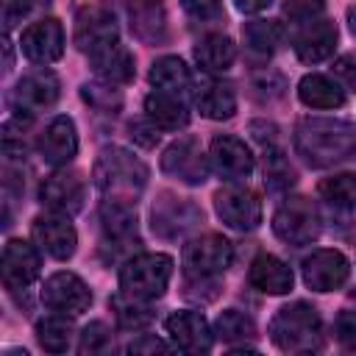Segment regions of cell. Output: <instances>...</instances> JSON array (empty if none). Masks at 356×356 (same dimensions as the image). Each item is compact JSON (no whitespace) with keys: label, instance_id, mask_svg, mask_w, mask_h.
<instances>
[{"label":"cell","instance_id":"cell-14","mask_svg":"<svg viewBox=\"0 0 356 356\" xmlns=\"http://www.w3.org/2000/svg\"><path fill=\"white\" fill-rule=\"evenodd\" d=\"M75 47L83 53H95L111 42H117V19L103 6H86L75 17Z\"/></svg>","mask_w":356,"mask_h":356},{"label":"cell","instance_id":"cell-5","mask_svg":"<svg viewBox=\"0 0 356 356\" xmlns=\"http://www.w3.org/2000/svg\"><path fill=\"white\" fill-rule=\"evenodd\" d=\"M273 231L286 245H312L323 231L320 211L309 197H286L273 214Z\"/></svg>","mask_w":356,"mask_h":356},{"label":"cell","instance_id":"cell-13","mask_svg":"<svg viewBox=\"0 0 356 356\" xmlns=\"http://www.w3.org/2000/svg\"><path fill=\"white\" fill-rule=\"evenodd\" d=\"M39 197L47 209L58 211V214H78L83 209L86 200V184L78 172L72 170H58L53 175H47L39 186Z\"/></svg>","mask_w":356,"mask_h":356},{"label":"cell","instance_id":"cell-17","mask_svg":"<svg viewBox=\"0 0 356 356\" xmlns=\"http://www.w3.org/2000/svg\"><path fill=\"white\" fill-rule=\"evenodd\" d=\"M350 275V264L339 250H314L303 259V284L314 292H334Z\"/></svg>","mask_w":356,"mask_h":356},{"label":"cell","instance_id":"cell-11","mask_svg":"<svg viewBox=\"0 0 356 356\" xmlns=\"http://www.w3.org/2000/svg\"><path fill=\"white\" fill-rule=\"evenodd\" d=\"M217 217L234 231H253L261 222V200L248 186H225L214 195Z\"/></svg>","mask_w":356,"mask_h":356},{"label":"cell","instance_id":"cell-44","mask_svg":"<svg viewBox=\"0 0 356 356\" xmlns=\"http://www.w3.org/2000/svg\"><path fill=\"white\" fill-rule=\"evenodd\" d=\"M131 139L139 142L142 147H156V142H159V128H156L150 120H136V122H131Z\"/></svg>","mask_w":356,"mask_h":356},{"label":"cell","instance_id":"cell-34","mask_svg":"<svg viewBox=\"0 0 356 356\" xmlns=\"http://www.w3.org/2000/svg\"><path fill=\"white\" fill-rule=\"evenodd\" d=\"M36 339L47 353H64L72 342V323L67 317H44L36 323Z\"/></svg>","mask_w":356,"mask_h":356},{"label":"cell","instance_id":"cell-32","mask_svg":"<svg viewBox=\"0 0 356 356\" xmlns=\"http://www.w3.org/2000/svg\"><path fill=\"white\" fill-rule=\"evenodd\" d=\"M281 36H284V31L273 19H253V22H245V28H242V39H245L248 50L256 56L275 53V47L281 44Z\"/></svg>","mask_w":356,"mask_h":356},{"label":"cell","instance_id":"cell-16","mask_svg":"<svg viewBox=\"0 0 356 356\" xmlns=\"http://www.w3.org/2000/svg\"><path fill=\"white\" fill-rule=\"evenodd\" d=\"M19 47L25 53V58L36 61V64H50L56 58H61L64 53V28L58 19L53 17H42L36 22H31L22 31Z\"/></svg>","mask_w":356,"mask_h":356},{"label":"cell","instance_id":"cell-37","mask_svg":"<svg viewBox=\"0 0 356 356\" xmlns=\"http://www.w3.org/2000/svg\"><path fill=\"white\" fill-rule=\"evenodd\" d=\"M264 184L270 189H286L295 184V170L284 159V150H264Z\"/></svg>","mask_w":356,"mask_h":356},{"label":"cell","instance_id":"cell-29","mask_svg":"<svg viewBox=\"0 0 356 356\" xmlns=\"http://www.w3.org/2000/svg\"><path fill=\"white\" fill-rule=\"evenodd\" d=\"M298 97L303 106L309 108H339L345 103V92L339 89V83L328 75H306L298 83Z\"/></svg>","mask_w":356,"mask_h":356},{"label":"cell","instance_id":"cell-21","mask_svg":"<svg viewBox=\"0 0 356 356\" xmlns=\"http://www.w3.org/2000/svg\"><path fill=\"white\" fill-rule=\"evenodd\" d=\"M39 153L47 164L61 167L67 161L75 159L78 153V134H75V122L70 117H56L47 122V128L39 136Z\"/></svg>","mask_w":356,"mask_h":356},{"label":"cell","instance_id":"cell-18","mask_svg":"<svg viewBox=\"0 0 356 356\" xmlns=\"http://www.w3.org/2000/svg\"><path fill=\"white\" fill-rule=\"evenodd\" d=\"M0 267H3V284H6V289L17 292V289H25L28 284L36 281L39 267H42V259H39V253H36V248L31 242H25V239H8L6 248H3Z\"/></svg>","mask_w":356,"mask_h":356},{"label":"cell","instance_id":"cell-9","mask_svg":"<svg viewBox=\"0 0 356 356\" xmlns=\"http://www.w3.org/2000/svg\"><path fill=\"white\" fill-rule=\"evenodd\" d=\"M150 220H153V231L164 239H178L184 234H189L197 222H203V211L186 200V197H175L170 192L159 195V200L153 203V211H150Z\"/></svg>","mask_w":356,"mask_h":356},{"label":"cell","instance_id":"cell-43","mask_svg":"<svg viewBox=\"0 0 356 356\" xmlns=\"http://www.w3.org/2000/svg\"><path fill=\"white\" fill-rule=\"evenodd\" d=\"M334 75H337L348 89L356 92V53H345V56H339V58L334 61Z\"/></svg>","mask_w":356,"mask_h":356},{"label":"cell","instance_id":"cell-47","mask_svg":"<svg viewBox=\"0 0 356 356\" xmlns=\"http://www.w3.org/2000/svg\"><path fill=\"white\" fill-rule=\"evenodd\" d=\"M348 28H350V33L356 36V6L348 8Z\"/></svg>","mask_w":356,"mask_h":356},{"label":"cell","instance_id":"cell-46","mask_svg":"<svg viewBox=\"0 0 356 356\" xmlns=\"http://www.w3.org/2000/svg\"><path fill=\"white\" fill-rule=\"evenodd\" d=\"M273 0H234V6L242 11V14H256V11H264Z\"/></svg>","mask_w":356,"mask_h":356},{"label":"cell","instance_id":"cell-26","mask_svg":"<svg viewBox=\"0 0 356 356\" xmlns=\"http://www.w3.org/2000/svg\"><path fill=\"white\" fill-rule=\"evenodd\" d=\"M145 114L159 131H178V128H186V122H189L184 97L161 92V89H153L145 97Z\"/></svg>","mask_w":356,"mask_h":356},{"label":"cell","instance_id":"cell-1","mask_svg":"<svg viewBox=\"0 0 356 356\" xmlns=\"http://www.w3.org/2000/svg\"><path fill=\"white\" fill-rule=\"evenodd\" d=\"M292 142L309 167H331L356 153V125L337 117H306L295 125Z\"/></svg>","mask_w":356,"mask_h":356},{"label":"cell","instance_id":"cell-42","mask_svg":"<svg viewBox=\"0 0 356 356\" xmlns=\"http://www.w3.org/2000/svg\"><path fill=\"white\" fill-rule=\"evenodd\" d=\"M181 6L195 19H214V17H220V0H181Z\"/></svg>","mask_w":356,"mask_h":356},{"label":"cell","instance_id":"cell-24","mask_svg":"<svg viewBox=\"0 0 356 356\" xmlns=\"http://www.w3.org/2000/svg\"><path fill=\"white\" fill-rule=\"evenodd\" d=\"M100 225H103L106 242H114L117 248L139 245L134 203H125V200H103V206H100Z\"/></svg>","mask_w":356,"mask_h":356},{"label":"cell","instance_id":"cell-39","mask_svg":"<svg viewBox=\"0 0 356 356\" xmlns=\"http://www.w3.org/2000/svg\"><path fill=\"white\" fill-rule=\"evenodd\" d=\"M334 339L342 348L356 350V309H348V312L337 314V320H334Z\"/></svg>","mask_w":356,"mask_h":356},{"label":"cell","instance_id":"cell-22","mask_svg":"<svg viewBox=\"0 0 356 356\" xmlns=\"http://www.w3.org/2000/svg\"><path fill=\"white\" fill-rule=\"evenodd\" d=\"M192 97L197 111L209 120H228L236 111V92L220 78H200L192 86Z\"/></svg>","mask_w":356,"mask_h":356},{"label":"cell","instance_id":"cell-31","mask_svg":"<svg viewBox=\"0 0 356 356\" xmlns=\"http://www.w3.org/2000/svg\"><path fill=\"white\" fill-rule=\"evenodd\" d=\"M111 312H114L120 328H125V331H136V328H145L153 323V309L142 298H134L128 292H117L111 298Z\"/></svg>","mask_w":356,"mask_h":356},{"label":"cell","instance_id":"cell-40","mask_svg":"<svg viewBox=\"0 0 356 356\" xmlns=\"http://www.w3.org/2000/svg\"><path fill=\"white\" fill-rule=\"evenodd\" d=\"M284 14L289 17V25L292 22H303L309 17L323 14V0H286Z\"/></svg>","mask_w":356,"mask_h":356},{"label":"cell","instance_id":"cell-27","mask_svg":"<svg viewBox=\"0 0 356 356\" xmlns=\"http://www.w3.org/2000/svg\"><path fill=\"white\" fill-rule=\"evenodd\" d=\"M128 8L131 31L145 42H161L167 36V17L161 0H122Z\"/></svg>","mask_w":356,"mask_h":356},{"label":"cell","instance_id":"cell-35","mask_svg":"<svg viewBox=\"0 0 356 356\" xmlns=\"http://www.w3.org/2000/svg\"><path fill=\"white\" fill-rule=\"evenodd\" d=\"M214 334L222 339V342H236V339H253L256 337V323L245 314V312H236V309H225L217 323H214Z\"/></svg>","mask_w":356,"mask_h":356},{"label":"cell","instance_id":"cell-36","mask_svg":"<svg viewBox=\"0 0 356 356\" xmlns=\"http://www.w3.org/2000/svg\"><path fill=\"white\" fill-rule=\"evenodd\" d=\"M81 97L103 114H117L122 108V92L114 89V83L108 81H95V83H83L81 86Z\"/></svg>","mask_w":356,"mask_h":356},{"label":"cell","instance_id":"cell-4","mask_svg":"<svg viewBox=\"0 0 356 356\" xmlns=\"http://www.w3.org/2000/svg\"><path fill=\"white\" fill-rule=\"evenodd\" d=\"M170 278H172V259L167 253H139L122 264L120 289L134 298L153 300L167 292Z\"/></svg>","mask_w":356,"mask_h":356},{"label":"cell","instance_id":"cell-38","mask_svg":"<svg viewBox=\"0 0 356 356\" xmlns=\"http://www.w3.org/2000/svg\"><path fill=\"white\" fill-rule=\"evenodd\" d=\"M108 342H111V334H108V328H106V323H100V320H95V323H89L86 328H83V334H81V345H78V350L86 356V353H103L106 348H108Z\"/></svg>","mask_w":356,"mask_h":356},{"label":"cell","instance_id":"cell-7","mask_svg":"<svg viewBox=\"0 0 356 356\" xmlns=\"http://www.w3.org/2000/svg\"><path fill=\"white\" fill-rule=\"evenodd\" d=\"M289 39H292V47H295L300 61L317 64V61H323V58H328L334 53V47H337V25L325 14H317V17H309L303 22H292Z\"/></svg>","mask_w":356,"mask_h":356},{"label":"cell","instance_id":"cell-23","mask_svg":"<svg viewBox=\"0 0 356 356\" xmlns=\"http://www.w3.org/2000/svg\"><path fill=\"white\" fill-rule=\"evenodd\" d=\"M89 67L100 81H108V83H128L136 75L134 53L120 42H111V44L89 53Z\"/></svg>","mask_w":356,"mask_h":356},{"label":"cell","instance_id":"cell-20","mask_svg":"<svg viewBox=\"0 0 356 356\" xmlns=\"http://www.w3.org/2000/svg\"><path fill=\"white\" fill-rule=\"evenodd\" d=\"M170 339L175 342V348H181L184 353H206L211 350V328H209V320L200 314V312H192V309H181V312H172L164 323Z\"/></svg>","mask_w":356,"mask_h":356},{"label":"cell","instance_id":"cell-10","mask_svg":"<svg viewBox=\"0 0 356 356\" xmlns=\"http://www.w3.org/2000/svg\"><path fill=\"white\" fill-rule=\"evenodd\" d=\"M42 303L58 314H83L92 306V289L75 273H53L42 286Z\"/></svg>","mask_w":356,"mask_h":356},{"label":"cell","instance_id":"cell-33","mask_svg":"<svg viewBox=\"0 0 356 356\" xmlns=\"http://www.w3.org/2000/svg\"><path fill=\"white\" fill-rule=\"evenodd\" d=\"M320 197L331 203L334 209H356V175L353 172H339L328 175L320 181Z\"/></svg>","mask_w":356,"mask_h":356},{"label":"cell","instance_id":"cell-28","mask_svg":"<svg viewBox=\"0 0 356 356\" xmlns=\"http://www.w3.org/2000/svg\"><path fill=\"white\" fill-rule=\"evenodd\" d=\"M150 83L161 92H170V95H178L184 97L186 92H192V72L189 67L178 58V56H161L153 61L150 72H147Z\"/></svg>","mask_w":356,"mask_h":356},{"label":"cell","instance_id":"cell-45","mask_svg":"<svg viewBox=\"0 0 356 356\" xmlns=\"http://www.w3.org/2000/svg\"><path fill=\"white\" fill-rule=\"evenodd\" d=\"M164 350H167V345L156 337H139L128 345V353H164Z\"/></svg>","mask_w":356,"mask_h":356},{"label":"cell","instance_id":"cell-19","mask_svg":"<svg viewBox=\"0 0 356 356\" xmlns=\"http://www.w3.org/2000/svg\"><path fill=\"white\" fill-rule=\"evenodd\" d=\"M31 234H33V242H36L47 256H53V259H58V261L70 259V256L75 253V248H78V234H75L72 222L67 220V214H58V211H56V214L36 217Z\"/></svg>","mask_w":356,"mask_h":356},{"label":"cell","instance_id":"cell-6","mask_svg":"<svg viewBox=\"0 0 356 356\" xmlns=\"http://www.w3.org/2000/svg\"><path fill=\"white\" fill-rule=\"evenodd\" d=\"M231 261H234V245L220 234L195 236L181 250L184 273L195 281H206V278L225 273L231 267Z\"/></svg>","mask_w":356,"mask_h":356},{"label":"cell","instance_id":"cell-25","mask_svg":"<svg viewBox=\"0 0 356 356\" xmlns=\"http://www.w3.org/2000/svg\"><path fill=\"white\" fill-rule=\"evenodd\" d=\"M248 281L250 286H256L259 292H267V295H286L292 289V270L278 259V256H270V253H261L253 259L250 270H248Z\"/></svg>","mask_w":356,"mask_h":356},{"label":"cell","instance_id":"cell-2","mask_svg":"<svg viewBox=\"0 0 356 356\" xmlns=\"http://www.w3.org/2000/svg\"><path fill=\"white\" fill-rule=\"evenodd\" d=\"M92 178H95V186L100 189V195L106 200L136 203L139 192L147 184V167L131 150L111 145V147H103L100 156L95 159Z\"/></svg>","mask_w":356,"mask_h":356},{"label":"cell","instance_id":"cell-15","mask_svg":"<svg viewBox=\"0 0 356 356\" xmlns=\"http://www.w3.org/2000/svg\"><path fill=\"white\" fill-rule=\"evenodd\" d=\"M58 95H61L58 75L50 70H36V72H28L17 81L11 100L22 114H36L42 108H50L58 100Z\"/></svg>","mask_w":356,"mask_h":356},{"label":"cell","instance_id":"cell-12","mask_svg":"<svg viewBox=\"0 0 356 356\" xmlns=\"http://www.w3.org/2000/svg\"><path fill=\"white\" fill-rule=\"evenodd\" d=\"M209 164L222 181H245L253 172V156L239 136L220 134L209 145Z\"/></svg>","mask_w":356,"mask_h":356},{"label":"cell","instance_id":"cell-30","mask_svg":"<svg viewBox=\"0 0 356 356\" xmlns=\"http://www.w3.org/2000/svg\"><path fill=\"white\" fill-rule=\"evenodd\" d=\"M236 58V44L225 33H209L195 44V61L206 72H222L234 64Z\"/></svg>","mask_w":356,"mask_h":356},{"label":"cell","instance_id":"cell-8","mask_svg":"<svg viewBox=\"0 0 356 356\" xmlns=\"http://www.w3.org/2000/svg\"><path fill=\"white\" fill-rule=\"evenodd\" d=\"M209 159L203 156L200 150V142L195 136H181L175 139L164 156H161V172L181 181V184H189V186H197L209 178Z\"/></svg>","mask_w":356,"mask_h":356},{"label":"cell","instance_id":"cell-41","mask_svg":"<svg viewBox=\"0 0 356 356\" xmlns=\"http://www.w3.org/2000/svg\"><path fill=\"white\" fill-rule=\"evenodd\" d=\"M50 0H8V6H6V25L11 28L14 22H19L22 17H28L31 11H36V8H42Z\"/></svg>","mask_w":356,"mask_h":356},{"label":"cell","instance_id":"cell-3","mask_svg":"<svg viewBox=\"0 0 356 356\" xmlns=\"http://www.w3.org/2000/svg\"><path fill=\"white\" fill-rule=\"evenodd\" d=\"M270 339L284 353H314L323 348V320L312 303L295 300L273 317Z\"/></svg>","mask_w":356,"mask_h":356}]
</instances>
